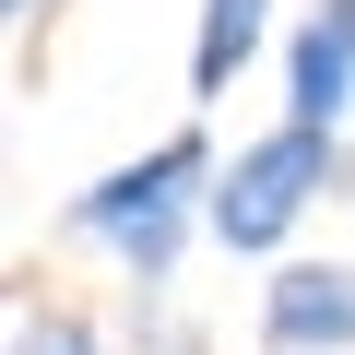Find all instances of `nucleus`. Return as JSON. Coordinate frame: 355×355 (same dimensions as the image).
I'll list each match as a JSON object with an SVG mask.
<instances>
[{
  "label": "nucleus",
  "instance_id": "f257e3e1",
  "mask_svg": "<svg viewBox=\"0 0 355 355\" xmlns=\"http://www.w3.org/2000/svg\"><path fill=\"white\" fill-rule=\"evenodd\" d=\"M190 214H214V154H202V130L154 142L142 166L95 178V190L71 202V225H83V237H119L130 284H166V272H178V237H190Z\"/></svg>",
  "mask_w": 355,
  "mask_h": 355
},
{
  "label": "nucleus",
  "instance_id": "f03ea898",
  "mask_svg": "<svg viewBox=\"0 0 355 355\" xmlns=\"http://www.w3.org/2000/svg\"><path fill=\"white\" fill-rule=\"evenodd\" d=\"M343 178V130H308V119H284V130H261L237 166H214V237L225 249H284V225Z\"/></svg>",
  "mask_w": 355,
  "mask_h": 355
},
{
  "label": "nucleus",
  "instance_id": "7ed1b4c3",
  "mask_svg": "<svg viewBox=\"0 0 355 355\" xmlns=\"http://www.w3.org/2000/svg\"><path fill=\"white\" fill-rule=\"evenodd\" d=\"M284 119L308 130H343L355 119V0H320L284 48Z\"/></svg>",
  "mask_w": 355,
  "mask_h": 355
},
{
  "label": "nucleus",
  "instance_id": "20e7f679",
  "mask_svg": "<svg viewBox=\"0 0 355 355\" xmlns=\"http://www.w3.org/2000/svg\"><path fill=\"white\" fill-rule=\"evenodd\" d=\"M261 331H272V355H343V343H355V272H343V261L272 272V284H261Z\"/></svg>",
  "mask_w": 355,
  "mask_h": 355
},
{
  "label": "nucleus",
  "instance_id": "39448f33",
  "mask_svg": "<svg viewBox=\"0 0 355 355\" xmlns=\"http://www.w3.org/2000/svg\"><path fill=\"white\" fill-rule=\"evenodd\" d=\"M261 24H272V0H202V36H190V95H202V107H214V95L249 71Z\"/></svg>",
  "mask_w": 355,
  "mask_h": 355
},
{
  "label": "nucleus",
  "instance_id": "423d86ee",
  "mask_svg": "<svg viewBox=\"0 0 355 355\" xmlns=\"http://www.w3.org/2000/svg\"><path fill=\"white\" fill-rule=\"evenodd\" d=\"M12 355H107V343H95L83 320H36V308H24V320H12Z\"/></svg>",
  "mask_w": 355,
  "mask_h": 355
},
{
  "label": "nucleus",
  "instance_id": "0eeeda50",
  "mask_svg": "<svg viewBox=\"0 0 355 355\" xmlns=\"http://www.w3.org/2000/svg\"><path fill=\"white\" fill-rule=\"evenodd\" d=\"M0 12H12V24H24V12H36V0H0Z\"/></svg>",
  "mask_w": 355,
  "mask_h": 355
}]
</instances>
